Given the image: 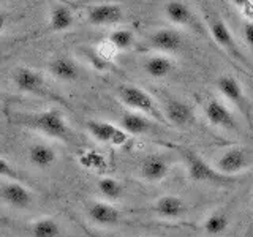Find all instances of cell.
Here are the masks:
<instances>
[{"instance_id":"obj_1","label":"cell","mask_w":253,"mask_h":237,"mask_svg":"<svg viewBox=\"0 0 253 237\" xmlns=\"http://www.w3.org/2000/svg\"><path fill=\"white\" fill-rule=\"evenodd\" d=\"M19 123L29 126L51 139L67 141L70 138V126L60 109L49 108L40 113H30L19 117Z\"/></svg>"},{"instance_id":"obj_2","label":"cell","mask_w":253,"mask_h":237,"mask_svg":"<svg viewBox=\"0 0 253 237\" xmlns=\"http://www.w3.org/2000/svg\"><path fill=\"white\" fill-rule=\"evenodd\" d=\"M117 98L121 100L124 106H126L130 111L134 113H141L147 117H150L152 120L166 123L165 116L162 113V108L158 106L157 100L146 92L142 87L134 85V84H122L117 89Z\"/></svg>"},{"instance_id":"obj_3","label":"cell","mask_w":253,"mask_h":237,"mask_svg":"<svg viewBox=\"0 0 253 237\" xmlns=\"http://www.w3.org/2000/svg\"><path fill=\"white\" fill-rule=\"evenodd\" d=\"M182 158H184L190 180L206 182V184H226V182L233 180V177L223 176L221 172H218L215 169V166H211L200 154H196L195 150L184 149L182 150Z\"/></svg>"},{"instance_id":"obj_4","label":"cell","mask_w":253,"mask_h":237,"mask_svg":"<svg viewBox=\"0 0 253 237\" xmlns=\"http://www.w3.org/2000/svg\"><path fill=\"white\" fill-rule=\"evenodd\" d=\"M206 26H208L213 41H215L229 57L245 63V57L239 49V44H237V41L234 40L231 30L228 29L226 22L221 19L220 16H217L215 13H208L206 14Z\"/></svg>"},{"instance_id":"obj_5","label":"cell","mask_w":253,"mask_h":237,"mask_svg":"<svg viewBox=\"0 0 253 237\" xmlns=\"http://www.w3.org/2000/svg\"><path fill=\"white\" fill-rule=\"evenodd\" d=\"M13 84L22 93L35 95V97H49L46 79L38 70L30 67H19L13 73Z\"/></svg>"},{"instance_id":"obj_6","label":"cell","mask_w":253,"mask_h":237,"mask_svg":"<svg viewBox=\"0 0 253 237\" xmlns=\"http://www.w3.org/2000/svg\"><path fill=\"white\" fill-rule=\"evenodd\" d=\"M85 128L87 133L95 141L101 142V144H111L121 147L125 146L130 138V134H126L121 126L111 123L108 120H97V118H93V120H89L85 123Z\"/></svg>"},{"instance_id":"obj_7","label":"cell","mask_w":253,"mask_h":237,"mask_svg":"<svg viewBox=\"0 0 253 237\" xmlns=\"http://www.w3.org/2000/svg\"><path fill=\"white\" fill-rule=\"evenodd\" d=\"M249 166H250L249 152L244 147L234 146L223 150V154L217 158L215 169L223 174V176L231 177L242 172L244 169H247Z\"/></svg>"},{"instance_id":"obj_8","label":"cell","mask_w":253,"mask_h":237,"mask_svg":"<svg viewBox=\"0 0 253 237\" xmlns=\"http://www.w3.org/2000/svg\"><path fill=\"white\" fill-rule=\"evenodd\" d=\"M0 199L6 202L10 207L24 210L34 205L35 198L22 182L6 179V182L0 185Z\"/></svg>"},{"instance_id":"obj_9","label":"cell","mask_w":253,"mask_h":237,"mask_svg":"<svg viewBox=\"0 0 253 237\" xmlns=\"http://www.w3.org/2000/svg\"><path fill=\"white\" fill-rule=\"evenodd\" d=\"M124 19V8L119 3H98L85 10V21L95 27L117 26Z\"/></svg>"},{"instance_id":"obj_10","label":"cell","mask_w":253,"mask_h":237,"mask_svg":"<svg viewBox=\"0 0 253 237\" xmlns=\"http://www.w3.org/2000/svg\"><path fill=\"white\" fill-rule=\"evenodd\" d=\"M162 113L165 116V120L179 126V128H184V126L193 123L195 120V113L193 108L185 103L184 100L176 98V97H166L163 101V109Z\"/></svg>"},{"instance_id":"obj_11","label":"cell","mask_w":253,"mask_h":237,"mask_svg":"<svg viewBox=\"0 0 253 237\" xmlns=\"http://www.w3.org/2000/svg\"><path fill=\"white\" fill-rule=\"evenodd\" d=\"M204 116L208 118V122L212 126L223 130H236V117L233 114V111L229 109V106L225 101H221L218 98H211L204 105Z\"/></svg>"},{"instance_id":"obj_12","label":"cell","mask_w":253,"mask_h":237,"mask_svg":"<svg viewBox=\"0 0 253 237\" xmlns=\"http://www.w3.org/2000/svg\"><path fill=\"white\" fill-rule=\"evenodd\" d=\"M147 44L150 49L160 54H172L177 52L182 47L184 38H182V34L176 29H158L149 35Z\"/></svg>"},{"instance_id":"obj_13","label":"cell","mask_w":253,"mask_h":237,"mask_svg":"<svg viewBox=\"0 0 253 237\" xmlns=\"http://www.w3.org/2000/svg\"><path fill=\"white\" fill-rule=\"evenodd\" d=\"M47 73L60 82H75L81 78V65L71 57H55L47 62Z\"/></svg>"},{"instance_id":"obj_14","label":"cell","mask_w":253,"mask_h":237,"mask_svg":"<svg viewBox=\"0 0 253 237\" xmlns=\"http://www.w3.org/2000/svg\"><path fill=\"white\" fill-rule=\"evenodd\" d=\"M89 218L100 226H114L121 221V210L106 201H93L87 207Z\"/></svg>"},{"instance_id":"obj_15","label":"cell","mask_w":253,"mask_h":237,"mask_svg":"<svg viewBox=\"0 0 253 237\" xmlns=\"http://www.w3.org/2000/svg\"><path fill=\"white\" fill-rule=\"evenodd\" d=\"M169 172V161L163 155H149L139 166V176L146 182H162Z\"/></svg>"},{"instance_id":"obj_16","label":"cell","mask_w":253,"mask_h":237,"mask_svg":"<svg viewBox=\"0 0 253 237\" xmlns=\"http://www.w3.org/2000/svg\"><path fill=\"white\" fill-rule=\"evenodd\" d=\"M217 90L226 101L233 105L245 108L247 106V97H245L244 87L237 79L231 75H223L217 79Z\"/></svg>"},{"instance_id":"obj_17","label":"cell","mask_w":253,"mask_h":237,"mask_svg":"<svg viewBox=\"0 0 253 237\" xmlns=\"http://www.w3.org/2000/svg\"><path fill=\"white\" fill-rule=\"evenodd\" d=\"M165 16L171 24L180 27H193L196 24L195 13L182 0H169L165 5Z\"/></svg>"},{"instance_id":"obj_18","label":"cell","mask_w":253,"mask_h":237,"mask_svg":"<svg viewBox=\"0 0 253 237\" xmlns=\"http://www.w3.org/2000/svg\"><path fill=\"white\" fill-rule=\"evenodd\" d=\"M119 126H121L126 134H130V136H141V134L152 131L154 123H152V118L144 114L134 113V111H126L121 117V120H119Z\"/></svg>"},{"instance_id":"obj_19","label":"cell","mask_w":253,"mask_h":237,"mask_svg":"<svg viewBox=\"0 0 253 237\" xmlns=\"http://www.w3.org/2000/svg\"><path fill=\"white\" fill-rule=\"evenodd\" d=\"M154 210L163 218H180L185 215L187 204L179 196L174 195H165L160 196L154 202Z\"/></svg>"},{"instance_id":"obj_20","label":"cell","mask_w":253,"mask_h":237,"mask_svg":"<svg viewBox=\"0 0 253 237\" xmlns=\"http://www.w3.org/2000/svg\"><path fill=\"white\" fill-rule=\"evenodd\" d=\"M27 158L32 166L37 169H49L57 163V152L44 142H38V144L30 146L27 150Z\"/></svg>"},{"instance_id":"obj_21","label":"cell","mask_w":253,"mask_h":237,"mask_svg":"<svg viewBox=\"0 0 253 237\" xmlns=\"http://www.w3.org/2000/svg\"><path fill=\"white\" fill-rule=\"evenodd\" d=\"M142 70L152 79H163L174 71V62L168 54H154L142 63Z\"/></svg>"},{"instance_id":"obj_22","label":"cell","mask_w":253,"mask_h":237,"mask_svg":"<svg viewBox=\"0 0 253 237\" xmlns=\"http://www.w3.org/2000/svg\"><path fill=\"white\" fill-rule=\"evenodd\" d=\"M47 24H49V29L52 32H57V34L67 32L70 29H73L75 26V13L68 5L57 3L51 8Z\"/></svg>"},{"instance_id":"obj_23","label":"cell","mask_w":253,"mask_h":237,"mask_svg":"<svg viewBox=\"0 0 253 237\" xmlns=\"http://www.w3.org/2000/svg\"><path fill=\"white\" fill-rule=\"evenodd\" d=\"M32 237H60L62 228L60 223L52 217H40L30 225Z\"/></svg>"},{"instance_id":"obj_24","label":"cell","mask_w":253,"mask_h":237,"mask_svg":"<svg viewBox=\"0 0 253 237\" xmlns=\"http://www.w3.org/2000/svg\"><path fill=\"white\" fill-rule=\"evenodd\" d=\"M108 41L116 51H128L134 44V34L130 29L119 27L108 35Z\"/></svg>"},{"instance_id":"obj_25","label":"cell","mask_w":253,"mask_h":237,"mask_svg":"<svg viewBox=\"0 0 253 237\" xmlns=\"http://www.w3.org/2000/svg\"><path fill=\"white\" fill-rule=\"evenodd\" d=\"M98 192L106 198L108 201H117L121 199V196L124 193L122 184L114 177H101L97 182Z\"/></svg>"},{"instance_id":"obj_26","label":"cell","mask_w":253,"mask_h":237,"mask_svg":"<svg viewBox=\"0 0 253 237\" xmlns=\"http://www.w3.org/2000/svg\"><path fill=\"white\" fill-rule=\"evenodd\" d=\"M228 223H229V220H228L226 213L223 210H215V212H212L208 218H206L203 228H204L206 234L218 236L228 228Z\"/></svg>"},{"instance_id":"obj_27","label":"cell","mask_w":253,"mask_h":237,"mask_svg":"<svg viewBox=\"0 0 253 237\" xmlns=\"http://www.w3.org/2000/svg\"><path fill=\"white\" fill-rule=\"evenodd\" d=\"M83 51H84L83 52L84 54V60L89 63V65L93 70L101 71V73H105V71H109L111 70L109 60L98 49H95V47H84Z\"/></svg>"},{"instance_id":"obj_28","label":"cell","mask_w":253,"mask_h":237,"mask_svg":"<svg viewBox=\"0 0 253 237\" xmlns=\"http://www.w3.org/2000/svg\"><path fill=\"white\" fill-rule=\"evenodd\" d=\"M0 177H5L10 180H19L21 174L13 168V164L10 161H6L5 158L0 157Z\"/></svg>"},{"instance_id":"obj_29","label":"cell","mask_w":253,"mask_h":237,"mask_svg":"<svg viewBox=\"0 0 253 237\" xmlns=\"http://www.w3.org/2000/svg\"><path fill=\"white\" fill-rule=\"evenodd\" d=\"M242 34H244L245 43H247V46L250 47V51L253 52V22L252 21H247L244 24Z\"/></svg>"},{"instance_id":"obj_30","label":"cell","mask_w":253,"mask_h":237,"mask_svg":"<svg viewBox=\"0 0 253 237\" xmlns=\"http://www.w3.org/2000/svg\"><path fill=\"white\" fill-rule=\"evenodd\" d=\"M8 21H10V18H8V14H6L5 11H0V34H2V32L5 30Z\"/></svg>"},{"instance_id":"obj_31","label":"cell","mask_w":253,"mask_h":237,"mask_svg":"<svg viewBox=\"0 0 253 237\" xmlns=\"http://www.w3.org/2000/svg\"><path fill=\"white\" fill-rule=\"evenodd\" d=\"M233 2L237 8H247L252 0H233Z\"/></svg>"}]
</instances>
